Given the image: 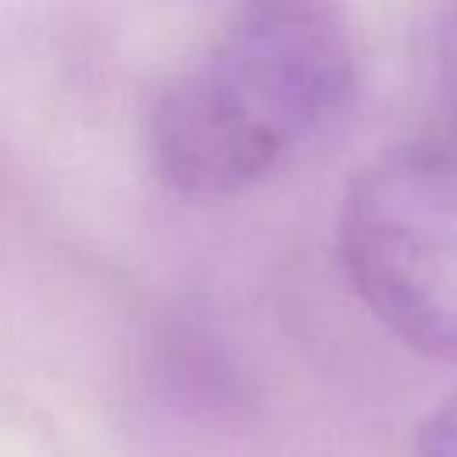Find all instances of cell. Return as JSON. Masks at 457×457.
<instances>
[{
	"label": "cell",
	"instance_id": "6da1fadb",
	"mask_svg": "<svg viewBox=\"0 0 457 457\" xmlns=\"http://www.w3.org/2000/svg\"><path fill=\"white\" fill-rule=\"evenodd\" d=\"M353 32L332 0H246L150 114L157 179L196 200L278 171L353 93Z\"/></svg>",
	"mask_w": 457,
	"mask_h": 457
},
{
	"label": "cell",
	"instance_id": "277c9868",
	"mask_svg": "<svg viewBox=\"0 0 457 457\" xmlns=\"http://www.w3.org/2000/svg\"><path fill=\"white\" fill-rule=\"evenodd\" d=\"M414 457H457V393L443 396L414 432Z\"/></svg>",
	"mask_w": 457,
	"mask_h": 457
},
{
	"label": "cell",
	"instance_id": "7a4b0ae2",
	"mask_svg": "<svg viewBox=\"0 0 457 457\" xmlns=\"http://www.w3.org/2000/svg\"><path fill=\"white\" fill-rule=\"evenodd\" d=\"M339 257L382 328L457 364V154L446 139L396 143L353 171Z\"/></svg>",
	"mask_w": 457,
	"mask_h": 457
},
{
	"label": "cell",
	"instance_id": "3957f363",
	"mask_svg": "<svg viewBox=\"0 0 457 457\" xmlns=\"http://www.w3.org/2000/svg\"><path fill=\"white\" fill-rule=\"evenodd\" d=\"M436 64H439V93L446 107V143L457 154V0L446 7L439 21V43H436Z\"/></svg>",
	"mask_w": 457,
	"mask_h": 457
}]
</instances>
